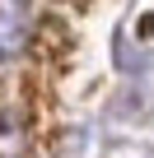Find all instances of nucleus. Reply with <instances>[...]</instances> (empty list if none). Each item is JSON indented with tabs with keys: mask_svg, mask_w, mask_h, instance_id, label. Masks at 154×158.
<instances>
[{
	"mask_svg": "<svg viewBox=\"0 0 154 158\" xmlns=\"http://www.w3.org/2000/svg\"><path fill=\"white\" fill-rule=\"evenodd\" d=\"M24 130H28L24 107L14 98H0V158H19L24 153Z\"/></svg>",
	"mask_w": 154,
	"mask_h": 158,
	"instance_id": "obj_2",
	"label": "nucleus"
},
{
	"mask_svg": "<svg viewBox=\"0 0 154 158\" xmlns=\"http://www.w3.org/2000/svg\"><path fill=\"white\" fill-rule=\"evenodd\" d=\"M33 33V19L24 5H0V56H19Z\"/></svg>",
	"mask_w": 154,
	"mask_h": 158,
	"instance_id": "obj_1",
	"label": "nucleus"
}]
</instances>
